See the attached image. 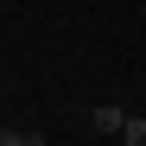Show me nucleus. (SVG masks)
I'll return each instance as SVG.
<instances>
[{
    "label": "nucleus",
    "mask_w": 146,
    "mask_h": 146,
    "mask_svg": "<svg viewBox=\"0 0 146 146\" xmlns=\"http://www.w3.org/2000/svg\"><path fill=\"white\" fill-rule=\"evenodd\" d=\"M89 121H95L102 133H121V127H127V108H114V102H102V108H95Z\"/></svg>",
    "instance_id": "1"
},
{
    "label": "nucleus",
    "mask_w": 146,
    "mask_h": 146,
    "mask_svg": "<svg viewBox=\"0 0 146 146\" xmlns=\"http://www.w3.org/2000/svg\"><path fill=\"white\" fill-rule=\"evenodd\" d=\"M127 146H146V114H127V127H121Z\"/></svg>",
    "instance_id": "2"
},
{
    "label": "nucleus",
    "mask_w": 146,
    "mask_h": 146,
    "mask_svg": "<svg viewBox=\"0 0 146 146\" xmlns=\"http://www.w3.org/2000/svg\"><path fill=\"white\" fill-rule=\"evenodd\" d=\"M0 146H44L38 133H19V127H0Z\"/></svg>",
    "instance_id": "3"
}]
</instances>
